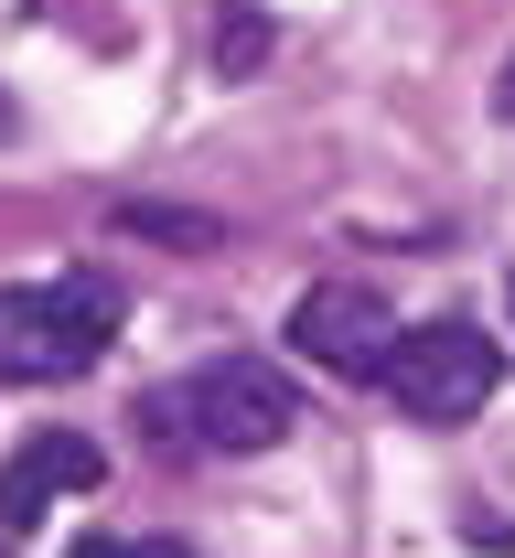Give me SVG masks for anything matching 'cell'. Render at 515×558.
<instances>
[{"mask_svg": "<svg viewBox=\"0 0 515 558\" xmlns=\"http://www.w3.org/2000/svg\"><path fill=\"white\" fill-rule=\"evenodd\" d=\"M291 418H301L291 376L258 365V354H205L194 387H183V429H194V451H280Z\"/></svg>", "mask_w": 515, "mask_h": 558, "instance_id": "cell-3", "label": "cell"}, {"mask_svg": "<svg viewBox=\"0 0 515 558\" xmlns=\"http://www.w3.org/2000/svg\"><path fill=\"white\" fill-rule=\"evenodd\" d=\"M225 75H258V54H269V22H258V11H236V0H225Z\"/></svg>", "mask_w": 515, "mask_h": 558, "instance_id": "cell-7", "label": "cell"}, {"mask_svg": "<svg viewBox=\"0 0 515 558\" xmlns=\"http://www.w3.org/2000/svg\"><path fill=\"white\" fill-rule=\"evenodd\" d=\"M130 558H194V537H140Z\"/></svg>", "mask_w": 515, "mask_h": 558, "instance_id": "cell-11", "label": "cell"}, {"mask_svg": "<svg viewBox=\"0 0 515 558\" xmlns=\"http://www.w3.org/2000/svg\"><path fill=\"white\" fill-rule=\"evenodd\" d=\"M108 226H119V236H140V247H172V258H216L225 236H236L216 205H161V194H130Z\"/></svg>", "mask_w": 515, "mask_h": 558, "instance_id": "cell-6", "label": "cell"}, {"mask_svg": "<svg viewBox=\"0 0 515 558\" xmlns=\"http://www.w3.org/2000/svg\"><path fill=\"white\" fill-rule=\"evenodd\" d=\"M97 484H108V451H97L86 429H33V440L0 462V526L22 537V526L54 515V494H97Z\"/></svg>", "mask_w": 515, "mask_h": 558, "instance_id": "cell-5", "label": "cell"}, {"mask_svg": "<svg viewBox=\"0 0 515 558\" xmlns=\"http://www.w3.org/2000/svg\"><path fill=\"white\" fill-rule=\"evenodd\" d=\"M119 344V290L97 269L11 279L0 290V387H65Z\"/></svg>", "mask_w": 515, "mask_h": 558, "instance_id": "cell-1", "label": "cell"}, {"mask_svg": "<svg viewBox=\"0 0 515 558\" xmlns=\"http://www.w3.org/2000/svg\"><path fill=\"white\" fill-rule=\"evenodd\" d=\"M462 537H473V548H505V558H515V526H505V515H462Z\"/></svg>", "mask_w": 515, "mask_h": 558, "instance_id": "cell-9", "label": "cell"}, {"mask_svg": "<svg viewBox=\"0 0 515 558\" xmlns=\"http://www.w3.org/2000/svg\"><path fill=\"white\" fill-rule=\"evenodd\" d=\"M494 376H505V354H494L483 323H419V333H397V354H387L376 387L419 418V429H462V418H483Z\"/></svg>", "mask_w": 515, "mask_h": 558, "instance_id": "cell-2", "label": "cell"}, {"mask_svg": "<svg viewBox=\"0 0 515 558\" xmlns=\"http://www.w3.org/2000/svg\"><path fill=\"white\" fill-rule=\"evenodd\" d=\"M505 301H515V279H505Z\"/></svg>", "mask_w": 515, "mask_h": 558, "instance_id": "cell-14", "label": "cell"}, {"mask_svg": "<svg viewBox=\"0 0 515 558\" xmlns=\"http://www.w3.org/2000/svg\"><path fill=\"white\" fill-rule=\"evenodd\" d=\"M291 354H301V365H322V376L376 387L387 354H397V312L376 301L366 279H311V290L291 301Z\"/></svg>", "mask_w": 515, "mask_h": 558, "instance_id": "cell-4", "label": "cell"}, {"mask_svg": "<svg viewBox=\"0 0 515 558\" xmlns=\"http://www.w3.org/2000/svg\"><path fill=\"white\" fill-rule=\"evenodd\" d=\"M494 108H505V119H515V54H505V75H494Z\"/></svg>", "mask_w": 515, "mask_h": 558, "instance_id": "cell-12", "label": "cell"}, {"mask_svg": "<svg viewBox=\"0 0 515 558\" xmlns=\"http://www.w3.org/2000/svg\"><path fill=\"white\" fill-rule=\"evenodd\" d=\"M65 558H130V537H97V526H86V537H75Z\"/></svg>", "mask_w": 515, "mask_h": 558, "instance_id": "cell-10", "label": "cell"}, {"mask_svg": "<svg viewBox=\"0 0 515 558\" xmlns=\"http://www.w3.org/2000/svg\"><path fill=\"white\" fill-rule=\"evenodd\" d=\"M140 440L150 451H183L194 429H183V398H140Z\"/></svg>", "mask_w": 515, "mask_h": 558, "instance_id": "cell-8", "label": "cell"}, {"mask_svg": "<svg viewBox=\"0 0 515 558\" xmlns=\"http://www.w3.org/2000/svg\"><path fill=\"white\" fill-rule=\"evenodd\" d=\"M0 130H11V97H0Z\"/></svg>", "mask_w": 515, "mask_h": 558, "instance_id": "cell-13", "label": "cell"}]
</instances>
